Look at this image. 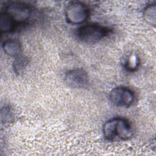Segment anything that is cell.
Here are the masks:
<instances>
[{
  "instance_id": "cell-3",
  "label": "cell",
  "mask_w": 156,
  "mask_h": 156,
  "mask_svg": "<svg viewBox=\"0 0 156 156\" xmlns=\"http://www.w3.org/2000/svg\"><path fill=\"white\" fill-rule=\"evenodd\" d=\"M67 22L71 24H79L85 22L88 17V7L79 1L70 2L65 12Z\"/></svg>"
},
{
  "instance_id": "cell-9",
  "label": "cell",
  "mask_w": 156,
  "mask_h": 156,
  "mask_svg": "<svg viewBox=\"0 0 156 156\" xmlns=\"http://www.w3.org/2000/svg\"><path fill=\"white\" fill-rule=\"evenodd\" d=\"M28 63V59L25 56L21 54L17 56L16 57H15L13 63V68L14 72L16 74L21 73L27 66Z\"/></svg>"
},
{
  "instance_id": "cell-6",
  "label": "cell",
  "mask_w": 156,
  "mask_h": 156,
  "mask_svg": "<svg viewBox=\"0 0 156 156\" xmlns=\"http://www.w3.org/2000/svg\"><path fill=\"white\" fill-rule=\"evenodd\" d=\"M65 79L66 83L74 88H85L89 83L88 75L82 68H74L68 71Z\"/></svg>"
},
{
  "instance_id": "cell-11",
  "label": "cell",
  "mask_w": 156,
  "mask_h": 156,
  "mask_svg": "<svg viewBox=\"0 0 156 156\" xmlns=\"http://www.w3.org/2000/svg\"><path fill=\"white\" fill-rule=\"evenodd\" d=\"M140 65V58L135 54L130 55L126 61L125 68L129 71L136 70Z\"/></svg>"
},
{
  "instance_id": "cell-2",
  "label": "cell",
  "mask_w": 156,
  "mask_h": 156,
  "mask_svg": "<svg viewBox=\"0 0 156 156\" xmlns=\"http://www.w3.org/2000/svg\"><path fill=\"white\" fill-rule=\"evenodd\" d=\"M109 32L108 28L97 24L83 25L77 29V38L85 43L94 44L104 38Z\"/></svg>"
},
{
  "instance_id": "cell-1",
  "label": "cell",
  "mask_w": 156,
  "mask_h": 156,
  "mask_svg": "<svg viewBox=\"0 0 156 156\" xmlns=\"http://www.w3.org/2000/svg\"><path fill=\"white\" fill-rule=\"evenodd\" d=\"M104 137L109 141L127 140L133 134L131 124L125 118H113L106 121L102 127Z\"/></svg>"
},
{
  "instance_id": "cell-8",
  "label": "cell",
  "mask_w": 156,
  "mask_h": 156,
  "mask_svg": "<svg viewBox=\"0 0 156 156\" xmlns=\"http://www.w3.org/2000/svg\"><path fill=\"white\" fill-rule=\"evenodd\" d=\"M16 23L6 12H3L0 15V30L1 33L10 32L15 29Z\"/></svg>"
},
{
  "instance_id": "cell-7",
  "label": "cell",
  "mask_w": 156,
  "mask_h": 156,
  "mask_svg": "<svg viewBox=\"0 0 156 156\" xmlns=\"http://www.w3.org/2000/svg\"><path fill=\"white\" fill-rule=\"evenodd\" d=\"M4 52L8 55L16 57L21 54V45L16 39L9 38L4 41L2 44Z\"/></svg>"
},
{
  "instance_id": "cell-5",
  "label": "cell",
  "mask_w": 156,
  "mask_h": 156,
  "mask_svg": "<svg viewBox=\"0 0 156 156\" xmlns=\"http://www.w3.org/2000/svg\"><path fill=\"white\" fill-rule=\"evenodd\" d=\"M4 12L12 17L16 24H18L24 23L30 18L32 10L27 4L14 2L7 5Z\"/></svg>"
},
{
  "instance_id": "cell-12",
  "label": "cell",
  "mask_w": 156,
  "mask_h": 156,
  "mask_svg": "<svg viewBox=\"0 0 156 156\" xmlns=\"http://www.w3.org/2000/svg\"><path fill=\"white\" fill-rule=\"evenodd\" d=\"M1 116L2 122H9L13 119V113L9 106L5 105L1 108Z\"/></svg>"
},
{
  "instance_id": "cell-4",
  "label": "cell",
  "mask_w": 156,
  "mask_h": 156,
  "mask_svg": "<svg viewBox=\"0 0 156 156\" xmlns=\"http://www.w3.org/2000/svg\"><path fill=\"white\" fill-rule=\"evenodd\" d=\"M135 94L129 88L126 87H117L114 88L109 94L111 102L116 106L129 107L135 101Z\"/></svg>"
},
{
  "instance_id": "cell-10",
  "label": "cell",
  "mask_w": 156,
  "mask_h": 156,
  "mask_svg": "<svg viewBox=\"0 0 156 156\" xmlns=\"http://www.w3.org/2000/svg\"><path fill=\"white\" fill-rule=\"evenodd\" d=\"M156 7L155 4H152L147 5L144 9L143 15L146 21L150 24L154 26L155 24V15Z\"/></svg>"
}]
</instances>
